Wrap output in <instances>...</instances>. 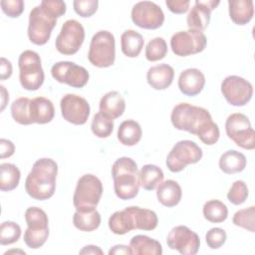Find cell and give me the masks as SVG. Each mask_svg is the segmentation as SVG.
<instances>
[{
    "label": "cell",
    "instance_id": "f35d334b",
    "mask_svg": "<svg viewBox=\"0 0 255 255\" xmlns=\"http://www.w3.org/2000/svg\"><path fill=\"white\" fill-rule=\"evenodd\" d=\"M248 194L249 191L245 181L235 180L227 192V199L234 205H241L246 201Z\"/></svg>",
    "mask_w": 255,
    "mask_h": 255
},
{
    "label": "cell",
    "instance_id": "3957f363",
    "mask_svg": "<svg viewBox=\"0 0 255 255\" xmlns=\"http://www.w3.org/2000/svg\"><path fill=\"white\" fill-rule=\"evenodd\" d=\"M108 223L113 233L124 235L133 229L153 230L158 224V218L153 210L139 206H128L114 212L110 216Z\"/></svg>",
    "mask_w": 255,
    "mask_h": 255
},
{
    "label": "cell",
    "instance_id": "ab89813d",
    "mask_svg": "<svg viewBox=\"0 0 255 255\" xmlns=\"http://www.w3.org/2000/svg\"><path fill=\"white\" fill-rule=\"evenodd\" d=\"M49 237V230L46 231H30L28 229L24 232V242L31 249H38L42 247Z\"/></svg>",
    "mask_w": 255,
    "mask_h": 255
},
{
    "label": "cell",
    "instance_id": "816d5d0a",
    "mask_svg": "<svg viewBox=\"0 0 255 255\" xmlns=\"http://www.w3.org/2000/svg\"><path fill=\"white\" fill-rule=\"evenodd\" d=\"M18 253V252H20V253H22V254H25V251H22V250H15V249H13V250H9V251H6L5 253H4V255H7V254H10V253Z\"/></svg>",
    "mask_w": 255,
    "mask_h": 255
},
{
    "label": "cell",
    "instance_id": "f546056e",
    "mask_svg": "<svg viewBox=\"0 0 255 255\" xmlns=\"http://www.w3.org/2000/svg\"><path fill=\"white\" fill-rule=\"evenodd\" d=\"M164 174L155 164H144L138 171L139 185L145 190H153L163 180Z\"/></svg>",
    "mask_w": 255,
    "mask_h": 255
},
{
    "label": "cell",
    "instance_id": "7dc6e473",
    "mask_svg": "<svg viewBox=\"0 0 255 255\" xmlns=\"http://www.w3.org/2000/svg\"><path fill=\"white\" fill-rule=\"evenodd\" d=\"M13 67L9 60H7L4 57H1L0 59V80L5 81L9 79L12 76Z\"/></svg>",
    "mask_w": 255,
    "mask_h": 255
},
{
    "label": "cell",
    "instance_id": "d4e9b609",
    "mask_svg": "<svg viewBox=\"0 0 255 255\" xmlns=\"http://www.w3.org/2000/svg\"><path fill=\"white\" fill-rule=\"evenodd\" d=\"M129 249L132 255H160L162 254L161 244L146 235H135L129 241Z\"/></svg>",
    "mask_w": 255,
    "mask_h": 255
},
{
    "label": "cell",
    "instance_id": "484cf974",
    "mask_svg": "<svg viewBox=\"0 0 255 255\" xmlns=\"http://www.w3.org/2000/svg\"><path fill=\"white\" fill-rule=\"evenodd\" d=\"M219 168L226 174H233L244 170L247 164L246 156L235 149L223 152L219 157Z\"/></svg>",
    "mask_w": 255,
    "mask_h": 255
},
{
    "label": "cell",
    "instance_id": "4dcf8cb0",
    "mask_svg": "<svg viewBox=\"0 0 255 255\" xmlns=\"http://www.w3.org/2000/svg\"><path fill=\"white\" fill-rule=\"evenodd\" d=\"M21 172L19 168L9 162L0 164V189L1 191H11L15 189L20 182Z\"/></svg>",
    "mask_w": 255,
    "mask_h": 255
},
{
    "label": "cell",
    "instance_id": "b9f144b4",
    "mask_svg": "<svg viewBox=\"0 0 255 255\" xmlns=\"http://www.w3.org/2000/svg\"><path fill=\"white\" fill-rule=\"evenodd\" d=\"M99 6V1L98 0H75L73 2V7L75 12L83 17V18H88L93 16Z\"/></svg>",
    "mask_w": 255,
    "mask_h": 255
},
{
    "label": "cell",
    "instance_id": "ac0fdd59",
    "mask_svg": "<svg viewBox=\"0 0 255 255\" xmlns=\"http://www.w3.org/2000/svg\"><path fill=\"white\" fill-rule=\"evenodd\" d=\"M219 3L220 1L215 0L195 1L186 18L188 28L204 31L210 22L211 11L214 10L219 5Z\"/></svg>",
    "mask_w": 255,
    "mask_h": 255
},
{
    "label": "cell",
    "instance_id": "d590c367",
    "mask_svg": "<svg viewBox=\"0 0 255 255\" xmlns=\"http://www.w3.org/2000/svg\"><path fill=\"white\" fill-rule=\"evenodd\" d=\"M145 58L149 62H156L162 60L167 54V44L161 37L151 39L145 47Z\"/></svg>",
    "mask_w": 255,
    "mask_h": 255
},
{
    "label": "cell",
    "instance_id": "603a6c76",
    "mask_svg": "<svg viewBox=\"0 0 255 255\" xmlns=\"http://www.w3.org/2000/svg\"><path fill=\"white\" fill-rule=\"evenodd\" d=\"M182 196V189L177 181L167 179L161 181L156 187V197L160 204L165 207L176 206Z\"/></svg>",
    "mask_w": 255,
    "mask_h": 255
},
{
    "label": "cell",
    "instance_id": "2e32d148",
    "mask_svg": "<svg viewBox=\"0 0 255 255\" xmlns=\"http://www.w3.org/2000/svg\"><path fill=\"white\" fill-rule=\"evenodd\" d=\"M167 246L181 255H195L200 247L199 236L184 225L173 227L166 237Z\"/></svg>",
    "mask_w": 255,
    "mask_h": 255
},
{
    "label": "cell",
    "instance_id": "60d3db41",
    "mask_svg": "<svg viewBox=\"0 0 255 255\" xmlns=\"http://www.w3.org/2000/svg\"><path fill=\"white\" fill-rule=\"evenodd\" d=\"M227 239V234L224 229L220 227L210 228L205 234V241L210 249H219L224 245Z\"/></svg>",
    "mask_w": 255,
    "mask_h": 255
},
{
    "label": "cell",
    "instance_id": "44dd1931",
    "mask_svg": "<svg viewBox=\"0 0 255 255\" xmlns=\"http://www.w3.org/2000/svg\"><path fill=\"white\" fill-rule=\"evenodd\" d=\"M55 116V108L51 100L45 97H36L30 101V120L32 124L45 125Z\"/></svg>",
    "mask_w": 255,
    "mask_h": 255
},
{
    "label": "cell",
    "instance_id": "d6986e66",
    "mask_svg": "<svg viewBox=\"0 0 255 255\" xmlns=\"http://www.w3.org/2000/svg\"><path fill=\"white\" fill-rule=\"evenodd\" d=\"M179 91L187 96L194 97L201 93L205 85V76L196 68H189L179 74L177 81Z\"/></svg>",
    "mask_w": 255,
    "mask_h": 255
},
{
    "label": "cell",
    "instance_id": "f907efd6",
    "mask_svg": "<svg viewBox=\"0 0 255 255\" xmlns=\"http://www.w3.org/2000/svg\"><path fill=\"white\" fill-rule=\"evenodd\" d=\"M0 90H1V109H0V111L3 112L9 102V94L3 85L0 86Z\"/></svg>",
    "mask_w": 255,
    "mask_h": 255
},
{
    "label": "cell",
    "instance_id": "ffe728a7",
    "mask_svg": "<svg viewBox=\"0 0 255 255\" xmlns=\"http://www.w3.org/2000/svg\"><path fill=\"white\" fill-rule=\"evenodd\" d=\"M174 70L170 65L159 64L147 70L146 82L154 90L162 91L167 89L173 82Z\"/></svg>",
    "mask_w": 255,
    "mask_h": 255
},
{
    "label": "cell",
    "instance_id": "ee69618b",
    "mask_svg": "<svg viewBox=\"0 0 255 255\" xmlns=\"http://www.w3.org/2000/svg\"><path fill=\"white\" fill-rule=\"evenodd\" d=\"M39 5L57 19L62 17L67 10L66 3L61 0H43Z\"/></svg>",
    "mask_w": 255,
    "mask_h": 255
},
{
    "label": "cell",
    "instance_id": "277c9868",
    "mask_svg": "<svg viewBox=\"0 0 255 255\" xmlns=\"http://www.w3.org/2000/svg\"><path fill=\"white\" fill-rule=\"evenodd\" d=\"M112 176L116 195L122 200L134 198L139 189L136 162L128 156L118 158L112 165Z\"/></svg>",
    "mask_w": 255,
    "mask_h": 255
},
{
    "label": "cell",
    "instance_id": "e575fe53",
    "mask_svg": "<svg viewBox=\"0 0 255 255\" xmlns=\"http://www.w3.org/2000/svg\"><path fill=\"white\" fill-rule=\"evenodd\" d=\"M91 129L92 132L100 138L109 137L114 130V120L99 112L93 117Z\"/></svg>",
    "mask_w": 255,
    "mask_h": 255
},
{
    "label": "cell",
    "instance_id": "30bf717a",
    "mask_svg": "<svg viewBox=\"0 0 255 255\" xmlns=\"http://www.w3.org/2000/svg\"><path fill=\"white\" fill-rule=\"evenodd\" d=\"M227 136L241 148L252 150L255 148V131L247 116L234 113L228 116L225 122Z\"/></svg>",
    "mask_w": 255,
    "mask_h": 255
},
{
    "label": "cell",
    "instance_id": "83f0119b",
    "mask_svg": "<svg viewBox=\"0 0 255 255\" xmlns=\"http://www.w3.org/2000/svg\"><path fill=\"white\" fill-rule=\"evenodd\" d=\"M144 40L138 32L128 29L126 30L121 36V49L125 56L128 58H136L142 48Z\"/></svg>",
    "mask_w": 255,
    "mask_h": 255
},
{
    "label": "cell",
    "instance_id": "8fae6325",
    "mask_svg": "<svg viewBox=\"0 0 255 255\" xmlns=\"http://www.w3.org/2000/svg\"><path fill=\"white\" fill-rule=\"evenodd\" d=\"M207 44V39L202 31L188 29L178 31L170 38V48L173 54L179 57L201 53Z\"/></svg>",
    "mask_w": 255,
    "mask_h": 255
},
{
    "label": "cell",
    "instance_id": "d6a6232c",
    "mask_svg": "<svg viewBox=\"0 0 255 255\" xmlns=\"http://www.w3.org/2000/svg\"><path fill=\"white\" fill-rule=\"evenodd\" d=\"M202 213L207 221L211 223H221L228 217V208L222 201L211 199L204 203Z\"/></svg>",
    "mask_w": 255,
    "mask_h": 255
},
{
    "label": "cell",
    "instance_id": "e0dca14e",
    "mask_svg": "<svg viewBox=\"0 0 255 255\" xmlns=\"http://www.w3.org/2000/svg\"><path fill=\"white\" fill-rule=\"evenodd\" d=\"M60 108L64 120L76 126L85 125L91 112L88 101L75 94L65 95L61 99Z\"/></svg>",
    "mask_w": 255,
    "mask_h": 255
},
{
    "label": "cell",
    "instance_id": "f1b7e54d",
    "mask_svg": "<svg viewBox=\"0 0 255 255\" xmlns=\"http://www.w3.org/2000/svg\"><path fill=\"white\" fill-rule=\"evenodd\" d=\"M102 218L97 209L90 211H78L74 213L73 224L80 231L91 232L99 228Z\"/></svg>",
    "mask_w": 255,
    "mask_h": 255
},
{
    "label": "cell",
    "instance_id": "6da1fadb",
    "mask_svg": "<svg viewBox=\"0 0 255 255\" xmlns=\"http://www.w3.org/2000/svg\"><path fill=\"white\" fill-rule=\"evenodd\" d=\"M170 121L176 129L197 135L206 145H213L219 139L218 125L212 121L210 113L202 107L188 103L177 104L171 111Z\"/></svg>",
    "mask_w": 255,
    "mask_h": 255
},
{
    "label": "cell",
    "instance_id": "8d00e7d4",
    "mask_svg": "<svg viewBox=\"0 0 255 255\" xmlns=\"http://www.w3.org/2000/svg\"><path fill=\"white\" fill-rule=\"evenodd\" d=\"M234 225L244 228L247 231H255V207L253 205L236 211L232 217Z\"/></svg>",
    "mask_w": 255,
    "mask_h": 255
},
{
    "label": "cell",
    "instance_id": "7a4b0ae2",
    "mask_svg": "<svg viewBox=\"0 0 255 255\" xmlns=\"http://www.w3.org/2000/svg\"><path fill=\"white\" fill-rule=\"evenodd\" d=\"M58 174L57 162L49 157L37 159L25 180V190L30 197L36 200L51 198L56 190Z\"/></svg>",
    "mask_w": 255,
    "mask_h": 255
},
{
    "label": "cell",
    "instance_id": "7c38bea8",
    "mask_svg": "<svg viewBox=\"0 0 255 255\" xmlns=\"http://www.w3.org/2000/svg\"><path fill=\"white\" fill-rule=\"evenodd\" d=\"M85 40V29L83 25L75 20L69 19L62 25L61 31L56 38L55 46L62 55H74L82 47Z\"/></svg>",
    "mask_w": 255,
    "mask_h": 255
},
{
    "label": "cell",
    "instance_id": "52a82bcc",
    "mask_svg": "<svg viewBox=\"0 0 255 255\" xmlns=\"http://www.w3.org/2000/svg\"><path fill=\"white\" fill-rule=\"evenodd\" d=\"M88 60L98 68H108L114 65L116 60V40L112 32L101 30L92 37Z\"/></svg>",
    "mask_w": 255,
    "mask_h": 255
},
{
    "label": "cell",
    "instance_id": "8992f818",
    "mask_svg": "<svg viewBox=\"0 0 255 255\" xmlns=\"http://www.w3.org/2000/svg\"><path fill=\"white\" fill-rule=\"evenodd\" d=\"M19 81L24 90L37 91L45 80L42 62L39 54L32 50H25L18 59Z\"/></svg>",
    "mask_w": 255,
    "mask_h": 255
},
{
    "label": "cell",
    "instance_id": "7bdbcfd3",
    "mask_svg": "<svg viewBox=\"0 0 255 255\" xmlns=\"http://www.w3.org/2000/svg\"><path fill=\"white\" fill-rule=\"evenodd\" d=\"M0 5L3 13L10 18H18L23 13L25 6L23 0H2Z\"/></svg>",
    "mask_w": 255,
    "mask_h": 255
},
{
    "label": "cell",
    "instance_id": "5b68a950",
    "mask_svg": "<svg viewBox=\"0 0 255 255\" xmlns=\"http://www.w3.org/2000/svg\"><path fill=\"white\" fill-rule=\"evenodd\" d=\"M103 194V183L99 177L87 173L78 181L73 195V204L78 211L96 209Z\"/></svg>",
    "mask_w": 255,
    "mask_h": 255
},
{
    "label": "cell",
    "instance_id": "74e56055",
    "mask_svg": "<svg viewBox=\"0 0 255 255\" xmlns=\"http://www.w3.org/2000/svg\"><path fill=\"white\" fill-rule=\"evenodd\" d=\"M21 227L14 221H4L0 226V244L11 245L17 242L21 236Z\"/></svg>",
    "mask_w": 255,
    "mask_h": 255
},
{
    "label": "cell",
    "instance_id": "9a60e30c",
    "mask_svg": "<svg viewBox=\"0 0 255 255\" xmlns=\"http://www.w3.org/2000/svg\"><path fill=\"white\" fill-rule=\"evenodd\" d=\"M51 75L57 82L77 89L84 88L90 78L86 68L70 61L55 63L51 68Z\"/></svg>",
    "mask_w": 255,
    "mask_h": 255
},
{
    "label": "cell",
    "instance_id": "681fc988",
    "mask_svg": "<svg viewBox=\"0 0 255 255\" xmlns=\"http://www.w3.org/2000/svg\"><path fill=\"white\" fill-rule=\"evenodd\" d=\"M79 254H100V255H103L104 252L99 246L86 245L79 251Z\"/></svg>",
    "mask_w": 255,
    "mask_h": 255
},
{
    "label": "cell",
    "instance_id": "836d02e7",
    "mask_svg": "<svg viewBox=\"0 0 255 255\" xmlns=\"http://www.w3.org/2000/svg\"><path fill=\"white\" fill-rule=\"evenodd\" d=\"M30 101L31 100L27 97H21L16 99L11 104V116L13 120L19 125H32L30 120Z\"/></svg>",
    "mask_w": 255,
    "mask_h": 255
},
{
    "label": "cell",
    "instance_id": "9c48e42d",
    "mask_svg": "<svg viewBox=\"0 0 255 255\" xmlns=\"http://www.w3.org/2000/svg\"><path fill=\"white\" fill-rule=\"evenodd\" d=\"M57 24V18L47 12L40 5L35 6L29 14L28 38L37 46L45 45L51 37L52 31Z\"/></svg>",
    "mask_w": 255,
    "mask_h": 255
},
{
    "label": "cell",
    "instance_id": "f6af8a7d",
    "mask_svg": "<svg viewBox=\"0 0 255 255\" xmlns=\"http://www.w3.org/2000/svg\"><path fill=\"white\" fill-rule=\"evenodd\" d=\"M165 5L174 14H183L189 9V0H166Z\"/></svg>",
    "mask_w": 255,
    "mask_h": 255
},
{
    "label": "cell",
    "instance_id": "4316f807",
    "mask_svg": "<svg viewBox=\"0 0 255 255\" xmlns=\"http://www.w3.org/2000/svg\"><path fill=\"white\" fill-rule=\"evenodd\" d=\"M142 135V129L140 125L134 120L124 121L117 132L119 141L126 146H132L139 142Z\"/></svg>",
    "mask_w": 255,
    "mask_h": 255
},
{
    "label": "cell",
    "instance_id": "ba28073f",
    "mask_svg": "<svg viewBox=\"0 0 255 255\" xmlns=\"http://www.w3.org/2000/svg\"><path fill=\"white\" fill-rule=\"evenodd\" d=\"M201 147L190 139L177 141L168 152L165 164L171 172H179L188 164L197 163L202 158Z\"/></svg>",
    "mask_w": 255,
    "mask_h": 255
},
{
    "label": "cell",
    "instance_id": "7402d4cb",
    "mask_svg": "<svg viewBox=\"0 0 255 255\" xmlns=\"http://www.w3.org/2000/svg\"><path fill=\"white\" fill-rule=\"evenodd\" d=\"M100 113L115 120L123 116L126 110V101L124 96L117 91H110L105 94L99 105Z\"/></svg>",
    "mask_w": 255,
    "mask_h": 255
},
{
    "label": "cell",
    "instance_id": "4fadbf2b",
    "mask_svg": "<svg viewBox=\"0 0 255 255\" xmlns=\"http://www.w3.org/2000/svg\"><path fill=\"white\" fill-rule=\"evenodd\" d=\"M221 93L228 104L234 107H243L252 99L253 86L246 79L230 75L221 83Z\"/></svg>",
    "mask_w": 255,
    "mask_h": 255
},
{
    "label": "cell",
    "instance_id": "bcb514c9",
    "mask_svg": "<svg viewBox=\"0 0 255 255\" xmlns=\"http://www.w3.org/2000/svg\"><path fill=\"white\" fill-rule=\"evenodd\" d=\"M15 152L14 143L6 138L0 139V158L4 159L6 157H10Z\"/></svg>",
    "mask_w": 255,
    "mask_h": 255
},
{
    "label": "cell",
    "instance_id": "1f68e13d",
    "mask_svg": "<svg viewBox=\"0 0 255 255\" xmlns=\"http://www.w3.org/2000/svg\"><path fill=\"white\" fill-rule=\"evenodd\" d=\"M27 223V229L30 231L49 230V218L47 213L40 207H28L24 214Z\"/></svg>",
    "mask_w": 255,
    "mask_h": 255
},
{
    "label": "cell",
    "instance_id": "5bb4252c",
    "mask_svg": "<svg viewBox=\"0 0 255 255\" xmlns=\"http://www.w3.org/2000/svg\"><path fill=\"white\" fill-rule=\"evenodd\" d=\"M131 21L139 28L155 30L162 26L164 13L160 6L151 1H140L131 8Z\"/></svg>",
    "mask_w": 255,
    "mask_h": 255
},
{
    "label": "cell",
    "instance_id": "cb8c5ba5",
    "mask_svg": "<svg viewBox=\"0 0 255 255\" xmlns=\"http://www.w3.org/2000/svg\"><path fill=\"white\" fill-rule=\"evenodd\" d=\"M228 12L231 21L236 25H246L254 15L252 0H228Z\"/></svg>",
    "mask_w": 255,
    "mask_h": 255
},
{
    "label": "cell",
    "instance_id": "c3c4849f",
    "mask_svg": "<svg viewBox=\"0 0 255 255\" xmlns=\"http://www.w3.org/2000/svg\"><path fill=\"white\" fill-rule=\"evenodd\" d=\"M109 254H131L130 253V249L129 246L127 245H123V244H118L113 246L110 250H109Z\"/></svg>",
    "mask_w": 255,
    "mask_h": 255
}]
</instances>
